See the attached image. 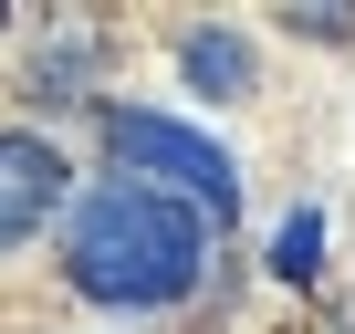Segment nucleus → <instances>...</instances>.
I'll return each mask as SVG.
<instances>
[{"label":"nucleus","mask_w":355,"mask_h":334,"mask_svg":"<svg viewBox=\"0 0 355 334\" xmlns=\"http://www.w3.org/2000/svg\"><path fill=\"white\" fill-rule=\"evenodd\" d=\"M293 32H313V42H355V11H345V0H303Z\"/></svg>","instance_id":"obj_7"},{"label":"nucleus","mask_w":355,"mask_h":334,"mask_svg":"<svg viewBox=\"0 0 355 334\" xmlns=\"http://www.w3.org/2000/svg\"><path fill=\"white\" fill-rule=\"evenodd\" d=\"M272 272H282V282H313V272H324V209H282V230H272Z\"/></svg>","instance_id":"obj_6"},{"label":"nucleus","mask_w":355,"mask_h":334,"mask_svg":"<svg viewBox=\"0 0 355 334\" xmlns=\"http://www.w3.org/2000/svg\"><path fill=\"white\" fill-rule=\"evenodd\" d=\"M63 272L84 303H115V313H157V303H189V282L209 272V220L178 209L157 188H84L73 199V230H63Z\"/></svg>","instance_id":"obj_1"},{"label":"nucleus","mask_w":355,"mask_h":334,"mask_svg":"<svg viewBox=\"0 0 355 334\" xmlns=\"http://www.w3.org/2000/svg\"><path fill=\"white\" fill-rule=\"evenodd\" d=\"M63 199H73L63 146L32 136V125H0V251L42 240V220H63Z\"/></svg>","instance_id":"obj_3"},{"label":"nucleus","mask_w":355,"mask_h":334,"mask_svg":"<svg viewBox=\"0 0 355 334\" xmlns=\"http://www.w3.org/2000/svg\"><path fill=\"white\" fill-rule=\"evenodd\" d=\"M105 157L125 167V188H157V199H178V209H199L209 230L241 209V167H230V146H209L199 125H178V115L105 105Z\"/></svg>","instance_id":"obj_2"},{"label":"nucleus","mask_w":355,"mask_h":334,"mask_svg":"<svg viewBox=\"0 0 355 334\" xmlns=\"http://www.w3.org/2000/svg\"><path fill=\"white\" fill-rule=\"evenodd\" d=\"M178 63H189L199 94H251V42H241V32H189Z\"/></svg>","instance_id":"obj_4"},{"label":"nucleus","mask_w":355,"mask_h":334,"mask_svg":"<svg viewBox=\"0 0 355 334\" xmlns=\"http://www.w3.org/2000/svg\"><path fill=\"white\" fill-rule=\"evenodd\" d=\"M0 11H11V0H0Z\"/></svg>","instance_id":"obj_8"},{"label":"nucleus","mask_w":355,"mask_h":334,"mask_svg":"<svg viewBox=\"0 0 355 334\" xmlns=\"http://www.w3.org/2000/svg\"><path fill=\"white\" fill-rule=\"evenodd\" d=\"M84 63H94V32H63L53 53H32V94H42V105H84V94H73Z\"/></svg>","instance_id":"obj_5"}]
</instances>
